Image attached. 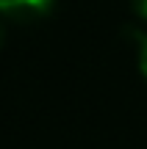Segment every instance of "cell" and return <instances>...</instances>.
<instances>
[{
	"instance_id": "1",
	"label": "cell",
	"mask_w": 147,
	"mask_h": 149,
	"mask_svg": "<svg viewBox=\"0 0 147 149\" xmlns=\"http://www.w3.org/2000/svg\"><path fill=\"white\" fill-rule=\"evenodd\" d=\"M56 0H0V17L17 22H33L53 11Z\"/></svg>"
},
{
	"instance_id": "2",
	"label": "cell",
	"mask_w": 147,
	"mask_h": 149,
	"mask_svg": "<svg viewBox=\"0 0 147 149\" xmlns=\"http://www.w3.org/2000/svg\"><path fill=\"white\" fill-rule=\"evenodd\" d=\"M125 36H133L136 42V58H139V69H142L147 80V31H125Z\"/></svg>"
},
{
	"instance_id": "3",
	"label": "cell",
	"mask_w": 147,
	"mask_h": 149,
	"mask_svg": "<svg viewBox=\"0 0 147 149\" xmlns=\"http://www.w3.org/2000/svg\"><path fill=\"white\" fill-rule=\"evenodd\" d=\"M133 11H136V17H142V19L147 22V0H131Z\"/></svg>"
},
{
	"instance_id": "4",
	"label": "cell",
	"mask_w": 147,
	"mask_h": 149,
	"mask_svg": "<svg viewBox=\"0 0 147 149\" xmlns=\"http://www.w3.org/2000/svg\"><path fill=\"white\" fill-rule=\"evenodd\" d=\"M3 42H6V28H3V22H0V47H3Z\"/></svg>"
}]
</instances>
